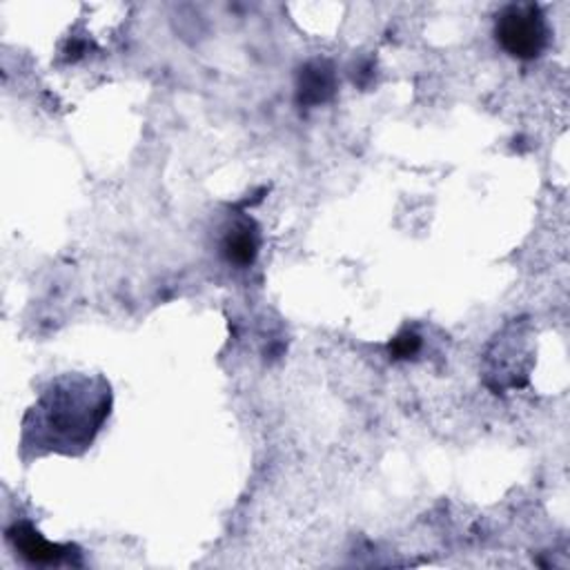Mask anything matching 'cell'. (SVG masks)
I'll return each mask as SVG.
<instances>
[{
	"label": "cell",
	"instance_id": "1",
	"mask_svg": "<svg viewBox=\"0 0 570 570\" xmlns=\"http://www.w3.org/2000/svg\"><path fill=\"white\" fill-rule=\"evenodd\" d=\"M43 419V425L54 437L52 448L74 453V446L85 448L105 416L109 414V388L89 392L87 379H61L34 408Z\"/></svg>",
	"mask_w": 570,
	"mask_h": 570
},
{
	"label": "cell",
	"instance_id": "4",
	"mask_svg": "<svg viewBox=\"0 0 570 570\" xmlns=\"http://www.w3.org/2000/svg\"><path fill=\"white\" fill-rule=\"evenodd\" d=\"M8 535L14 541L17 550L32 563H61L72 552V546L50 543L30 524H17Z\"/></svg>",
	"mask_w": 570,
	"mask_h": 570
},
{
	"label": "cell",
	"instance_id": "5",
	"mask_svg": "<svg viewBox=\"0 0 570 570\" xmlns=\"http://www.w3.org/2000/svg\"><path fill=\"white\" fill-rule=\"evenodd\" d=\"M223 256L239 265V267H247L256 261L258 256V247H261V234L258 228L252 219H239L228 234L223 236Z\"/></svg>",
	"mask_w": 570,
	"mask_h": 570
},
{
	"label": "cell",
	"instance_id": "2",
	"mask_svg": "<svg viewBox=\"0 0 570 570\" xmlns=\"http://www.w3.org/2000/svg\"><path fill=\"white\" fill-rule=\"evenodd\" d=\"M548 23L539 6H506L495 21V39L506 54L519 61H535L548 48Z\"/></svg>",
	"mask_w": 570,
	"mask_h": 570
},
{
	"label": "cell",
	"instance_id": "3",
	"mask_svg": "<svg viewBox=\"0 0 570 570\" xmlns=\"http://www.w3.org/2000/svg\"><path fill=\"white\" fill-rule=\"evenodd\" d=\"M337 92V74L328 61H310L297 74V103L302 107H319Z\"/></svg>",
	"mask_w": 570,
	"mask_h": 570
},
{
	"label": "cell",
	"instance_id": "6",
	"mask_svg": "<svg viewBox=\"0 0 570 570\" xmlns=\"http://www.w3.org/2000/svg\"><path fill=\"white\" fill-rule=\"evenodd\" d=\"M419 350H421V339H419V335H414V332H410V330L401 332V335H399L397 339H392V344H390V355H392L394 359H410V357H414Z\"/></svg>",
	"mask_w": 570,
	"mask_h": 570
}]
</instances>
